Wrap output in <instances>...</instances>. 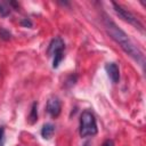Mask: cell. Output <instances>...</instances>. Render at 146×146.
<instances>
[{
    "mask_svg": "<svg viewBox=\"0 0 146 146\" xmlns=\"http://www.w3.org/2000/svg\"><path fill=\"white\" fill-rule=\"evenodd\" d=\"M104 25H105V29H106L107 33L110 34V36L122 48V50L124 52H127L129 56H131L135 60L139 62L143 65L144 64V55L132 43V41L128 38V35L121 29H119L114 22H112L107 17L104 19Z\"/></svg>",
    "mask_w": 146,
    "mask_h": 146,
    "instance_id": "cell-1",
    "label": "cell"
},
{
    "mask_svg": "<svg viewBox=\"0 0 146 146\" xmlns=\"http://www.w3.org/2000/svg\"><path fill=\"white\" fill-rule=\"evenodd\" d=\"M80 136L89 137L97 133V124L95 115L90 111H83L80 116Z\"/></svg>",
    "mask_w": 146,
    "mask_h": 146,
    "instance_id": "cell-2",
    "label": "cell"
},
{
    "mask_svg": "<svg viewBox=\"0 0 146 146\" xmlns=\"http://www.w3.org/2000/svg\"><path fill=\"white\" fill-rule=\"evenodd\" d=\"M64 48H65V44H64V41L57 36L55 39H52L49 43V47H48V55L52 57V67L56 68L59 66L60 62L63 60L64 58Z\"/></svg>",
    "mask_w": 146,
    "mask_h": 146,
    "instance_id": "cell-3",
    "label": "cell"
},
{
    "mask_svg": "<svg viewBox=\"0 0 146 146\" xmlns=\"http://www.w3.org/2000/svg\"><path fill=\"white\" fill-rule=\"evenodd\" d=\"M112 5H113V7H114L115 13H116L122 19H124L125 22L130 23L131 25H133V26H136L137 29H139L140 31H143V24L138 21V18H137L133 14H131L129 10L124 9L123 7H121L120 5H117V3H115V2H112Z\"/></svg>",
    "mask_w": 146,
    "mask_h": 146,
    "instance_id": "cell-4",
    "label": "cell"
},
{
    "mask_svg": "<svg viewBox=\"0 0 146 146\" xmlns=\"http://www.w3.org/2000/svg\"><path fill=\"white\" fill-rule=\"evenodd\" d=\"M46 110L50 116L57 117L60 114V110H62V104H60L59 98L58 97H50L47 102Z\"/></svg>",
    "mask_w": 146,
    "mask_h": 146,
    "instance_id": "cell-5",
    "label": "cell"
},
{
    "mask_svg": "<svg viewBox=\"0 0 146 146\" xmlns=\"http://www.w3.org/2000/svg\"><path fill=\"white\" fill-rule=\"evenodd\" d=\"M105 70H106V73H107L108 78L112 80L113 83L119 82V79H120V71H119V66H117L115 63H107V64L105 65Z\"/></svg>",
    "mask_w": 146,
    "mask_h": 146,
    "instance_id": "cell-6",
    "label": "cell"
},
{
    "mask_svg": "<svg viewBox=\"0 0 146 146\" xmlns=\"http://www.w3.org/2000/svg\"><path fill=\"white\" fill-rule=\"evenodd\" d=\"M55 132V125L51 124V123H46L43 124L42 129H41V136L44 138V139H49L51 138V136L54 135Z\"/></svg>",
    "mask_w": 146,
    "mask_h": 146,
    "instance_id": "cell-7",
    "label": "cell"
},
{
    "mask_svg": "<svg viewBox=\"0 0 146 146\" xmlns=\"http://www.w3.org/2000/svg\"><path fill=\"white\" fill-rule=\"evenodd\" d=\"M36 121H38V103L34 102L32 104L31 112H30V115H29V122L31 124H34Z\"/></svg>",
    "mask_w": 146,
    "mask_h": 146,
    "instance_id": "cell-8",
    "label": "cell"
},
{
    "mask_svg": "<svg viewBox=\"0 0 146 146\" xmlns=\"http://www.w3.org/2000/svg\"><path fill=\"white\" fill-rule=\"evenodd\" d=\"M10 38H11L10 32L7 31V30L3 29V27H0V39H1V40H5V41H8Z\"/></svg>",
    "mask_w": 146,
    "mask_h": 146,
    "instance_id": "cell-9",
    "label": "cell"
},
{
    "mask_svg": "<svg viewBox=\"0 0 146 146\" xmlns=\"http://www.w3.org/2000/svg\"><path fill=\"white\" fill-rule=\"evenodd\" d=\"M9 13H10V9L7 6H5L3 3H0V15L2 17H6L9 15Z\"/></svg>",
    "mask_w": 146,
    "mask_h": 146,
    "instance_id": "cell-10",
    "label": "cell"
},
{
    "mask_svg": "<svg viewBox=\"0 0 146 146\" xmlns=\"http://www.w3.org/2000/svg\"><path fill=\"white\" fill-rule=\"evenodd\" d=\"M5 145V127H0V146Z\"/></svg>",
    "mask_w": 146,
    "mask_h": 146,
    "instance_id": "cell-11",
    "label": "cell"
},
{
    "mask_svg": "<svg viewBox=\"0 0 146 146\" xmlns=\"http://www.w3.org/2000/svg\"><path fill=\"white\" fill-rule=\"evenodd\" d=\"M21 24H22L23 26H26V27H31V26H32V22H31L30 19H27V18H24V19L21 22Z\"/></svg>",
    "mask_w": 146,
    "mask_h": 146,
    "instance_id": "cell-12",
    "label": "cell"
},
{
    "mask_svg": "<svg viewBox=\"0 0 146 146\" xmlns=\"http://www.w3.org/2000/svg\"><path fill=\"white\" fill-rule=\"evenodd\" d=\"M103 146H114V143L111 140V139H107L103 143Z\"/></svg>",
    "mask_w": 146,
    "mask_h": 146,
    "instance_id": "cell-13",
    "label": "cell"
},
{
    "mask_svg": "<svg viewBox=\"0 0 146 146\" xmlns=\"http://www.w3.org/2000/svg\"><path fill=\"white\" fill-rule=\"evenodd\" d=\"M83 146H91V144H90V141H86V143L83 144Z\"/></svg>",
    "mask_w": 146,
    "mask_h": 146,
    "instance_id": "cell-14",
    "label": "cell"
}]
</instances>
